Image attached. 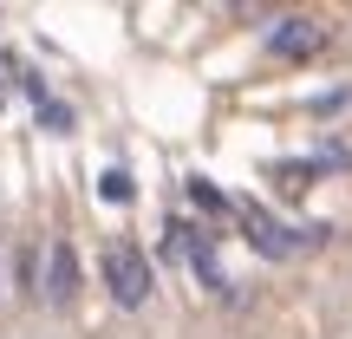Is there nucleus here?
Instances as JSON below:
<instances>
[{"instance_id":"obj_1","label":"nucleus","mask_w":352,"mask_h":339,"mask_svg":"<svg viewBox=\"0 0 352 339\" xmlns=\"http://www.w3.org/2000/svg\"><path fill=\"white\" fill-rule=\"evenodd\" d=\"M0 339H352V0H0Z\"/></svg>"}]
</instances>
